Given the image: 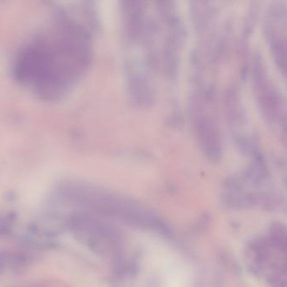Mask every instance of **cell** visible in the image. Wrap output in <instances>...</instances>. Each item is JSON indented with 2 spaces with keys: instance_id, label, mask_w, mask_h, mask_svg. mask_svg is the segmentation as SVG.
Segmentation results:
<instances>
[{
  "instance_id": "obj_1",
  "label": "cell",
  "mask_w": 287,
  "mask_h": 287,
  "mask_svg": "<svg viewBox=\"0 0 287 287\" xmlns=\"http://www.w3.org/2000/svg\"><path fill=\"white\" fill-rule=\"evenodd\" d=\"M86 32L66 26L40 38L20 60L22 80L44 94H56L82 74L90 56Z\"/></svg>"
},
{
  "instance_id": "obj_3",
  "label": "cell",
  "mask_w": 287,
  "mask_h": 287,
  "mask_svg": "<svg viewBox=\"0 0 287 287\" xmlns=\"http://www.w3.org/2000/svg\"><path fill=\"white\" fill-rule=\"evenodd\" d=\"M286 7L276 2L272 4L266 14L264 35L268 42L276 65L284 74L286 71Z\"/></svg>"
},
{
  "instance_id": "obj_2",
  "label": "cell",
  "mask_w": 287,
  "mask_h": 287,
  "mask_svg": "<svg viewBox=\"0 0 287 287\" xmlns=\"http://www.w3.org/2000/svg\"><path fill=\"white\" fill-rule=\"evenodd\" d=\"M254 62V75L256 78V94L263 116L276 129L280 130L283 128L284 130L286 113L282 98L276 90L272 81L268 80V75H266L262 62H260V58H258Z\"/></svg>"
}]
</instances>
